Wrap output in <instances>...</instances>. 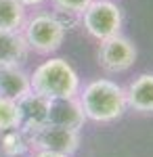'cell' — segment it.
Masks as SVG:
<instances>
[{
	"label": "cell",
	"instance_id": "6da1fadb",
	"mask_svg": "<svg viewBox=\"0 0 153 157\" xmlns=\"http://www.w3.org/2000/svg\"><path fill=\"white\" fill-rule=\"evenodd\" d=\"M78 101L84 111V117L99 121V124H109V121L120 120L128 107L126 90L105 78L88 82L78 92Z\"/></svg>",
	"mask_w": 153,
	"mask_h": 157
},
{
	"label": "cell",
	"instance_id": "7a4b0ae2",
	"mask_svg": "<svg viewBox=\"0 0 153 157\" xmlns=\"http://www.w3.org/2000/svg\"><path fill=\"white\" fill-rule=\"evenodd\" d=\"M32 90L46 98H67L78 97L80 92V78L78 71L65 59H53L40 63L29 75Z\"/></svg>",
	"mask_w": 153,
	"mask_h": 157
},
{
	"label": "cell",
	"instance_id": "3957f363",
	"mask_svg": "<svg viewBox=\"0 0 153 157\" xmlns=\"http://www.w3.org/2000/svg\"><path fill=\"white\" fill-rule=\"evenodd\" d=\"M23 38L27 42V48L36 50L40 55H50L59 50L65 38V27L59 23L55 15L40 13L34 15L27 23H23Z\"/></svg>",
	"mask_w": 153,
	"mask_h": 157
},
{
	"label": "cell",
	"instance_id": "277c9868",
	"mask_svg": "<svg viewBox=\"0 0 153 157\" xmlns=\"http://www.w3.org/2000/svg\"><path fill=\"white\" fill-rule=\"evenodd\" d=\"M80 21L88 36L103 42L111 36H118L122 29V11L111 0H92L82 13Z\"/></svg>",
	"mask_w": 153,
	"mask_h": 157
},
{
	"label": "cell",
	"instance_id": "5b68a950",
	"mask_svg": "<svg viewBox=\"0 0 153 157\" xmlns=\"http://www.w3.org/2000/svg\"><path fill=\"white\" fill-rule=\"evenodd\" d=\"M27 145L34 151H50V153H61L69 157L71 153H76V149L80 145V134L78 130H71V128L44 124L40 128L29 130Z\"/></svg>",
	"mask_w": 153,
	"mask_h": 157
},
{
	"label": "cell",
	"instance_id": "8992f818",
	"mask_svg": "<svg viewBox=\"0 0 153 157\" xmlns=\"http://www.w3.org/2000/svg\"><path fill=\"white\" fill-rule=\"evenodd\" d=\"M134 61H136V48L128 38L118 34V36H111L101 42L99 63L105 71L109 73L126 71L134 65Z\"/></svg>",
	"mask_w": 153,
	"mask_h": 157
},
{
	"label": "cell",
	"instance_id": "52a82bcc",
	"mask_svg": "<svg viewBox=\"0 0 153 157\" xmlns=\"http://www.w3.org/2000/svg\"><path fill=\"white\" fill-rule=\"evenodd\" d=\"M84 111L80 107L78 97L67 98H48V113L46 124L50 126H61V128H71L80 130L84 126Z\"/></svg>",
	"mask_w": 153,
	"mask_h": 157
},
{
	"label": "cell",
	"instance_id": "ba28073f",
	"mask_svg": "<svg viewBox=\"0 0 153 157\" xmlns=\"http://www.w3.org/2000/svg\"><path fill=\"white\" fill-rule=\"evenodd\" d=\"M17 111H19V121L21 128H25L27 132L40 128L46 124V113H48V98L38 94L34 90H29L27 94L21 98H17Z\"/></svg>",
	"mask_w": 153,
	"mask_h": 157
},
{
	"label": "cell",
	"instance_id": "9c48e42d",
	"mask_svg": "<svg viewBox=\"0 0 153 157\" xmlns=\"http://www.w3.org/2000/svg\"><path fill=\"white\" fill-rule=\"evenodd\" d=\"M126 103L139 113H153V73H143L128 86Z\"/></svg>",
	"mask_w": 153,
	"mask_h": 157
},
{
	"label": "cell",
	"instance_id": "30bf717a",
	"mask_svg": "<svg viewBox=\"0 0 153 157\" xmlns=\"http://www.w3.org/2000/svg\"><path fill=\"white\" fill-rule=\"evenodd\" d=\"M32 90L29 84V75L19 67V65H11V67H0V97L4 98H21Z\"/></svg>",
	"mask_w": 153,
	"mask_h": 157
},
{
	"label": "cell",
	"instance_id": "8fae6325",
	"mask_svg": "<svg viewBox=\"0 0 153 157\" xmlns=\"http://www.w3.org/2000/svg\"><path fill=\"white\" fill-rule=\"evenodd\" d=\"M27 50L29 48L21 32H0V67L19 65Z\"/></svg>",
	"mask_w": 153,
	"mask_h": 157
},
{
	"label": "cell",
	"instance_id": "7c38bea8",
	"mask_svg": "<svg viewBox=\"0 0 153 157\" xmlns=\"http://www.w3.org/2000/svg\"><path fill=\"white\" fill-rule=\"evenodd\" d=\"M25 6L19 0H0V32H21Z\"/></svg>",
	"mask_w": 153,
	"mask_h": 157
},
{
	"label": "cell",
	"instance_id": "4fadbf2b",
	"mask_svg": "<svg viewBox=\"0 0 153 157\" xmlns=\"http://www.w3.org/2000/svg\"><path fill=\"white\" fill-rule=\"evenodd\" d=\"M19 111H17V101L0 97V132L6 130H19Z\"/></svg>",
	"mask_w": 153,
	"mask_h": 157
},
{
	"label": "cell",
	"instance_id": "5bb4252c",
	"mask_svg": "<svg viewBox=\"0 0 153 157\" xmlns=\"http://www.w3.org/2000/svg\"><path fill=\"white\" fill-rule=\"evenodd\" d=\"M27 149V138L19 130H6L2 136V151L9 157H19Z\"/></svg>",
	"mask_w": 153,
	"mask_h": 157
},
{
	"label": "cell",
	"instance_id": "9a60e30c",
	"mask_svg": "<svg viewBox=\"0 0 153 157\" xmlns=\"http://www.w3.org/2000/svg\"><path fill=\"white\" fill-rule=\"evenodd\" d=\"M92 0H53V4H55V9L57 11H71V13H80L90 4Z\"/></svg>",
	"mask_w": 153,
	"mask_h": 157
},
{
	"label": "cell",
	"instance_id": "2e32d148",
	"mask_svg": "<svg viewBox=\"0 0 153 157\" xmlns=\"http://www.w3.org/2000/svg\"><path fill=\"white\" fill-rule=\"evenodd\" d=\"M34 157H67V155H61V153H50V151H36Z\"/></svg>",
	"mask_w": 153,
	"mask_h": 157
},
{
	"label": "cell",
	"instance_id": "e0dca14e",
	"mask_svg": "<svg viewBox=\"0 0 153 157\" xmlns=\"http://www.w3.org/2000/svg\"><path fill=\"white\" fill-rule=\"evenodd\" d=\"M23 6H38V4H42V2H46V0H19Z\"/></svg>",
	"mask_w": 153,
	"mask_h": 157
}]
</instances>
